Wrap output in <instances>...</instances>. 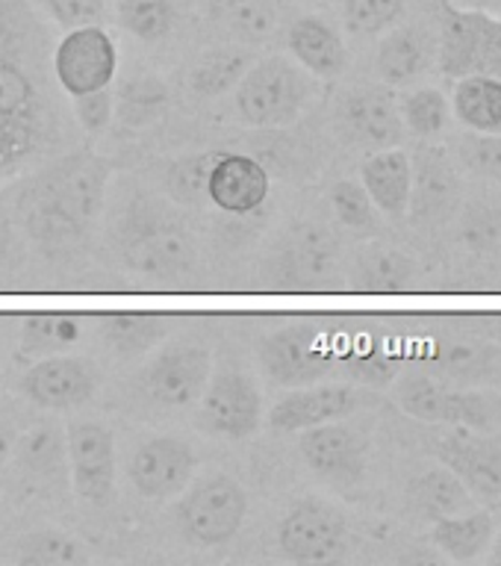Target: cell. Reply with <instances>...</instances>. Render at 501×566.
Masks as SVG:
<instances>
[{
    "label": "cell",
    "mask_w": 501,
    "mask_h": 566,
    "mask_svg": "<svg viewBox=\"0 0 501 566\" xmlns=\"http://www.w3.org/2000/svg\"><path fill=\"white\" fill-rule=\"evenodd\" d=\"M113 163L92 148L71 150L42 166L18 189L12 212L21 233L48 251H77L104 210Z\"/></svg>",
    "instance_id": "6da1fadb"
},
{
    "label": "cell",
    "mask_w": 501,
    "mask_h": 566,
    "mask_svg": "<svg viewBox=\"0 0 501 566\" xmlns=\"http://www.w3.org/2000/svg\"><path fill=\"white\" fill-rule=\"evenodd\" d=\"M113 248L131 272L154 281H177L195 269V239L166 203L136 195L115 219Z\"/></svg>",
    "instance_id": "7a4b0ae2"
},
{
    "label": "cell",
    "mask_w": 501,
    "mask_h": 566,
    "mask_svg": "<svg viewBox=\"0 0 501 566\" xmlns=\"http://www.w3.org/2000/svg\"><path fill=\"white\" fill-rule=\"evenodd\" d=\"M263 281L278 292H331L343 281V248L331 228L299 221L283 230L263 260Z\"/></svg>",
    "instance_id": "3957f363"
},
{
    "label": "cell",
    "mask_w": 501,
    "mask_h": 566,
    "mask_svg": "<svg viewBox=\"0 0 501 566\" xmlns=\"http://www.w3.org/2000/svg\"><path fill=\"white\" fill-rule=\"evenodd\" d=\"M316 95L313 74L286 56H265L248 65L233 88L239 122L251 127H290Z\"/></svg>",
    "instance_id": "277c9868"
},
{
    "label": "cell",
    "mask_w": 501,
    "mask_h": 566,
    "mask_svg": "<svg viewBox=\"0 0 501 566\" xmlns=\"http://www.w3.org/2000/svg\"><path fill=\"white\" fill-rule=\"evenodd\" d=\"M437 69L455 80L467 74L501 80V15H493L484 7H460L455 0H440Z\"/></svg>",
    "instance_id": "5b68a950"
},
{
    "label": "cell",
    "mask_w": 501,
    "mask_h": 566,
    "mask_svg": "<svg viewBox=\"0 0 501 566\" xmlns=\"http://www.w3.org/2000/svg\"><path fill=\"white\" fill-rule=\"evenodd\" d=\"M248 516V493L237 478L225 472L192 478L177 495L175 522L186 543L201 548L225 546L242 531Z\"/></svg>",
    "instance_id": "8992f818"
},
{
    "label": "cell",
    "mask_w": 501,
    "mask_h": 566,
    "mask_svg": "<svg viewBox=\"0 0 501 566\" xmlns=\"http://www.w3.org/2000/svg\"><path fill=\"white\" fill-rule=\"evenodd\" d=\"M257 357L274 387H307L336 369L334 345L316 318H290L260 339Z\"/></svg>",
    "instance_id": "52a82bcc"
},
{
    "label": "cell",
    "mask_w": 501,
    "mask_h": 566,
    "mask_svg": "<svg viewBox=\"0 0 501 566\" xmlns=\"http://www.w3.org/2000/svg\"><path fill=\"white\" fill-rule=\"evenodd\" d=\"M348 548V520L336 504L307 495L283 513L278 552L292 564H331Z\"/></svg>",
    "instance_id": "ba28073f"
},
{
    "label": "cell",
    "mask_w": 501,
    "mask_h": 566,
    "mask_svg": "<svg viewBox=\"0 0 501 566\" xmlns=\"http://www.w3.org/2000/svg\"><path fill=\"white\" fill-rule=\"evenodd\" d=\"M53 77L65 95L80 97L97 88L113 86L118 71V48L101 24L65 30L62 42L53 48Z\"/></svg>",
    "instance_id": "9c48e42d"
},
{
    "label": "cell",
    "mask_w": 501,
    "mask_h": 566,
    "mask_svg": "<svg viewBox=\"0 0 501 566\" xmlns=\"http://www.w3.org/2000/svg\"><path fill=\"white\" fill-rule=\"evenodd\" d=\"M263 424V396L251 375L239 369L212 371L198 398V428L225 440H246Z\"/></svg>",
    "instance_id": "30bf717a"
},
{
    "label": "cell",
    "mask_w": 501,
    "mask_h": 566,
    "mask_svg": "<svg viewBox=\"0 0 501 566\" xmlns=\"http://www.w3.org/2000/svg\"><path fill=\"white\" fill-rule=\"evenodd\" d=\"M212 375L210 348L195 343L163 345L142 369V392L159 407H192L203 396Z\"/></svg>",
    "instance_id": "8fae6325"
},
{
    "label": "cell",
    "mask_w": 501,
    "mask_h": 566,
    "mask_svg": "<svg viewBox=\"0 0 501 566\" xmlns=\"http://www.w3.org/2000/svg\"><path fill=\"white\" fill-rule=\"evenodd\" d=\"M69 442L71 490L80 502L92 507H106L115 502V481H118V458H115L113 431L92 419H80L65 428Z\"/></svg>",
    "instance_id": "7c38bea8"
},
{
    "label": "cell",
    "mask_w": 501,
    "mask_h": 566,
    "mask_svg": "<svg viewBox=\"0 0 501 566\" xmlns=\"http://www.w3.org/2000/svg\"><path fill=\"white\" fill-rule=\"evenodd\" d=\"M434 454L463 481L478 504H501V433L455 424L437 442Z\"/></svg>",
    "instance_id": "4fadbf2b"
},
{
    "label": "cell",
    "mask_w": 501,
    "mask_h": 566,
    "mask_svg": "<svg viewBox=\"0 0 501 566\" xmlns=\"http://www.w3.org/2000/svg\"><path fill=\"white\" fill-rule=\"evenodd\" d=\"M21 392L42 410H77L95 398L101 387V369L88 357L48 354L21 375Z\"/></svg>",
    "instance_id": "5bb4252c"
},
{
    "label": "cell",
    "mask_w": 501,
    "mask_h": 566,
    "mask_svg": "<svg viewBox=\"0 0 501 566\" xmlns=\"http://www.w3.org/2000/svg\"><path fill=\"white\" fill-rule=\"evenodd\" d=\"M198 454L186 440L159 433L139 442L127 460V478L133 490L150 502H168L192 484Z\"/></svg>",
    "instance_id": "9a60e30c"
},
{
    "label": "cell",
    "mask_w": 501,
    "mask_h": 566,
    "mask_svg": "<svg viewBox=\"0 0 501 566\" xmlns=\"http://www.w3.org/2000/svg\"><path fill=\"white\" fill-rule=\"evenodd\" d=\"M299 433V454L310 472H316L322 481L336 486H352L363 481L369 442L361 431H354L340 419V422L313 424Z\"/></svg>",
    "instance_id": "2e32d148"
},
{
    "label": "cell",
    "mask_w": 501,
    "mask_h": 566,
    "mask_svg": "<svg viewBox=\"0 0 501 566\" xmlns=\"http://www.w3.org/2000/svg\"><path fill=\"white\" fill-rule=\"evenodd\" d=\"M363 407V392L352 384H307L295 387L283 398L274 401V407L265 416L269 428L278 433H295L313 424L340 422L357 413Z\"/></svg>",
    "instance_id": "e0dca14e"
},
{
    "label": "cell",
    "mask_w": 501,
    "mask_h": 566,
    "mask_svg": "<svg viewBox=\"0 0 501 566\" xmlns=\"http://www.w3.org/2000/svg\"><path fill=\"white\" fill-rule=\"evenodd\" d=\"M340 127L361 148H398L405 142L401 109L387 86H361L340 101Z\"/></svg>",
    "instance_id": "ac0fdd59"
},
{
    "label": "cell",
    "mask_w": 501,
    "mask_h": 566,
    "mask_svg": "<svg viewBox=\"0 0 501 566\" xmlns=\"http://www.w3.org/2000/svg\"><path fill=\"white\" fill-rule=\"evenodd\" d=\"M414 159V189H410V216L416 224H442L455 216L460 203V177L451 157L442 148L422 145Z\"/></svg>",
    "instance_id": "d6986e66"
},
{
    "label": "cell",
    "mask_w": 501,
    "mask_h": 566,
    "mask_svg": "<svg viewBox=\"0 0 501 566\" xmlns=\"http://www.w3.org/2000/svg\"><path fill=\"white\" fill-rule=\"evenodd\" d=\"M269 192H272V180L260 159L237 154V150L216 154L210 180H207V198L216 210L248 216L263 207Z\"/></svg>",
    "instance_id": "ffe728a7"
},
{
    "label": "cell",
    "mask_w": 501,
    "mask_h": 566,
    "mask_svg": "<svg viewBox=\"0 0 501 566\" xmlns=\"http://www.w3.org/2000/svg\"><path fill=\"white\" fill-rule=\"evenodd\" d=\"M437 65V33L425 24L389 27L375 51V71L387 86H407Z\"/></svg>",
    "instance_id": "44dd1931"
},
{
    "label": "cell",
    "mask_w": 501,
    "mask_h": 566,
    "mask_svg": "<svg viewBox=\"0 0 501 566\" xmlns=\"http://www.w3.org/2000/svg\"><path fill=\"white\" fill-rule=\"evenodd\" d=\"M286 48L301 69L319 80H336L348 69V48L334 24L319 15L295 18L286 30Z\"/></svg>",
    "instance_id": "7402d4cb"
},
{
    "label": "cell",
    "mask_w": 501,
    "mask_h": 566,
    "mask_svg": "<svg viewBox=\"0 0 501 566\" xmlns=\"http://www.w3.org/2000/svg\"><path fill=\"white\" fill-rule=\"evenodd\" d=\"M361 184L378 212L389 219H405L414 189V159L401 148L375 150L361 168Z\"/></svg>",
    "instance_id": "603a6c76"
},
{
    "label": "cell",
    "mask_w": 501,
    "mask_h": 566,
    "mask_svg": "<svg viewBox=\"0 0 501 566\" xmlns=\"http://www.w3.org/2000/svg\"><path fill=\"white\" fill-rule=\"evenodd\" d=\"M18 467L24 469L27 478L39 484L62 490L71 484L69 472V442H65V428L56 422H39L30 431L21 433L15 442Z\"/></svg>",
    "instance_id": "cb8c5ba5"
},
{
    "label": "cell",
    "mask_w": 501,
    "mask_h": 566,
    "mask_svg": "<svg viewBox=\"0 0 501 566\" xmlns=\"http://www.w3.org/2000/svg\"><path fill=\"white\" fill-rule=\"evenodd\" d=\"M416 260L393 245L369 242L354 251L348 265V283L361 292L389 295V292L407 290L416 277Z\"/></svg>",
    "instance_id": "d4e9b609"
},
{
    "label": "cell",
    "mask_w": 501,
    "mask_h": 566,
    "mask_svg": "<svg viewBox=\"0 0 501 566\" xmlns=\"http://www.w3.org/2000/svg\"><path fill=\"white\" fill-rule=\"evenodd\" d=\"M405 495L410 513H416L425 522H437L442 516H455V513L476 507V499L469 495L463 481L449 467H442V463L410 478Z\"/></svg>",
    "instance_id": "484cf974"
},
{
    "label": "cell",
    "mask_w": 501,
    "mask_h": 566,
    "mask_svg": "<svg viewBox=\"0 0 501 566\" xmlns=\"http://www.w3.org/2000/svg\"><path fill=\"white\" fill-rule=\"evenodd\" d=\"M495 537V516L484 507H472V511L455 513V516H442L434 522L431 543L437 546L442 557L469 564L484 555Z\"/></svg>",
    "instance_id": "4316f807"
},
{
    "label": "cell",
    "mask_w": 501,
    "mask_h": 566,
    "mask_svg": "<svg viewBox=\"0 0 501 566\" xmlns=\"http://www.w3.org/2000/svg\"><path fill=\"white\" fill-rule=\"evenodd\" d=\"M207 15L221 33L246 44L269 42L281 24L278 0H207Z\"/></svg>",
    "instance_id": "83f0119b"
},
{
    "label": "cell",
    "mask_w": 501,
    "mask_h": 566,
    "mask_svg": "<svg viewBox=\"0 0 501 566\" xmlns=\"http://www.w3.org/2000/svg\"><path fill=\"white\" fill-rule=\"evenodd\" d=\"M171 325L175 318L163 313H109L101 318L106 345L124 360L154 352L166 339Z\"/></svg>",
    "instance_id": "f1b7e54d"
},
{
    "label": "cell",
    "mask_w": 501,
    "mask_h": 566,
    "mask_svg": "<svg viewBox=\"0 0 501 566\" xmlns=\"http://www.w3.org/2000/svg\"><path fill=\"white\" fill-rule=\"evenodd\" d=\"M451 113L467 130L501 133V80L467 74L451 95Z\"/></svg>",
    "instance_id": "f546056e"
},
{
    "label": "cell",
    "mask_w": 501,
    "mask_h": 566,
    "mask_svg": "<svg viewBox=\"0 0 501 566\" xmlns=\"http://www.w3.org/2000/svg\"><path fill=\"white\" fill-rule=\"evenodd\" d=\"M83 336V318L74 313H30L21 318L18 352L27 357H48L74 348Z\"/></svg>",
    "instance_id": "4dcf8cb0"
},
{
    "label": "cell",
    "mask_w": 501,
    "mask_h": 566,
    "mask_svg": "<svg viewBox=\"0 0 501 566\" xmlns=\"http://www.w3.org/2000/svg\"><path fill=\"white\" fill-rule=\"evenodd\" d=\"M168 104H171V97H168L166 83L157 74H139V77L124 80L115 92V118L131 130H142V127L159 122L166 115Z\"/></svg>",
    "instance_id": "1f68e13d"
},
{
    "label": "cell",
    "mask_w": 501,
    "mask_h": 566,
    "mask_svg": "<svg viewBox=\"0 0 501 566\" xmlns=\"http://www.w3.org/2000/svg\"><path fill=\"white\" fill-rule=\"evenodd\" d=\"M251 62H254L251 53L239 51V48H212L189 71V88H192V95L203 97V101L233 95V88L239 86V80Z\"/></svg>",
    "instance_id": "d6a6232c"
},
{
    "label": "cell",
    "mask_w": 501,
    "mask_h": 566,
    "mask_svg": "<svg viewBox=\"0 0 501 566\" xmlns=\"http://www.w3.org/2000/svg\"><path fill=\"white\" fill-rule=\"evenodd\" d=\"M219 150H198L180 159H171L163 175V192L168 201L184 207V210H201L210 203L207 198V180H210L212 159Z\"/></svg>",
    "instance_id": "836d02e7"
},
{
    "label": "cell",
    "mask_w": 501,
    "mask_h": 566,
    "mask_svg": "<svg viewBox=\"0 0 501 566\" xmlns=\"http://www.w3.org/2000/svg\"><path fill=\"white\" fill-rule=\"evenodd\" d=\"M88 548L74 534L60 528L30 531L15 543V560L30 566H83L88 564Z\"/></svg>",
    "instance_id": "e575fe53"
},
{
    "label": "cell",
    "mask_w": 501,
    "mask_h": 566,
    "mask_svg": "<svg viewBox=\"0 0 501 566\" xmlns=\"http://www.w3.org/2000/svg\"><path fill=\"white\" fill-rule=\"evenodd\" d=\"M396 380L398 407L407 416L422 419V422H449L451 389L446 384L431 375H422V371H407V375H398Z\"/></svg>",
    "instance_id": "d590c367"
},
{
    "label": "cell",
    "mask_w": 501,
    "mask_h": 566,
    "mask_svg": "<svg viewBox=\"0 0 501 566\" xmlns=\"http://www.w3.org/2000/svg\"><path fill=\"white\" fill-rule=\"evenodd\" d=\"M398 109H401L405 130L414 133L416 139L431 142L437 139V136H442L446 127H449L451 104L440 88L425 86L416 88V92H407V95L398 101Z\"/></svg>",
    "instance_id": "8d00e7d4"
},
{
    "label": "cell",
    "mask_w": 501,
    "mask_h": 566,
    "mask_svg": "<svg viewBox=\"0 0 501 566\" xmlns=\"http://www.w3.org/2000/svg\"><path fill=\"white\" fill-rule=\"evenodd\" d=\"M118 24L139 42H163L175 33V0H118Z\"/></svg>",
    "instance_id": "74e56055"
},
{
    "label": "cell",
    "mask_w": 501,
    "mask_h": 566,
    "mask_svg": "<svg viewBox=\"0 0 501 566\" xmlns=\"http://www.w3.org/2000/svg\"><path fill=\"white\" fill-rule=\"evenodd\" d=\"M336 366L366 387H387L401 375V360L384 352L375 339H366L361 345H352L345 354H336Z\"/></svg>",
    "instance_id": "f35d334b"
},
{
    "label": "cell",
    "mask_w": 501,
    "mask_h": 566,
    "mask_svg": "<svg viewBox=\"0 0 501 566\" xmlns=\"http://www.w3.org/2000/svg\"><path fill=\"white\" fill-rule=\"evenodd\" d=\"M407 0H343L345 30L361 39L378 35L401 21Z\"/></svg>",
    "instance_id": "ab89813d"
},
{
    "label": "cell",
    "mask_w": 501,
    "mask_h": 566,
    "mask_svg": "<svg viewBox=\"0 0 501 566\" xmlns=\"http://www.w3.org/2000/svg\"><path fill=\"white\" fill-rule=\"evenodd\" d=\"M331 207L343 228L354 233H375L378 230V207L372 203L369 192L357 180H340L331 189Z\"/></svg>",
    "instance_id": "60d3db41"
},
{
    "label": "cell",
    "mask_w": 501,
    "mask_h": 566,
    "mask_svg": "<svg viewBox=\"0 0 501 566\" xmlns=\"http://www.w3.org/2000/svg\"><path fill=\"white\" fill-rule=\"evenodd\" d=\"M460 163L478 177L501 180V133L469 130L458 145Z\"/></svg>",
    "instance_id": "b9f144b4"
},
{
    "label": "cell",
    "mask_w": 501,
    "mask_h": 566,
    "mask_svg": "<svg viewBox=\"0 0 501 566\" xmlns=\"http://www.w3.org/2000/svg\"><path fill=\"white\" fill-rule=\"evenodd\" d=\"M74 101V118L86 133L97 136L104 133L115 118V92L109 86L88 92V95L71 97Z\"/></svg>",
    "instance_id": "7bdbcfd3"
},
{
    "label": "cell",
    "mask_w": 501,
    "mask_h": 566,
    "mask_svg": "<svg viewBox=\"0 0 501 566\" xmlns=\"http://www.w3.org/2000/svg\"><path fill=\"white\" fill-rule=\"evenodd\" d=\"M48 15L62 27V30H74V27L86 24H104L106 3L109 0H42Z\"/></svg>",
    "instance_id": "ee69618b"
},
{
    "label": "cell",
    "mask_w": 501,
    "mask_h": 566,
    "mask_svg": "<svg viewBox=\"0 0 501 566\" xmlns=\"http://www.w3.org/2000/svg\"><path fill=\"white\" fill-rule=\"evenodd\" d=\"M18 260V221L15 212L0 198V277L15 265Z\"/></svg>",
    "instance_id": "f6af8a7d"
},
{
    "label": "cell",
    "mask_w": 501,
    "mask_h": 566,
    "mask_svg": "<svg viewBox=\"0 0 501 566\" xmlns=\"http://www.w3.org/2000/svg\"><path fill=\"white\" fill-rule=\"evenodd\" d=\"M15 442H18V431L12 428L9 419H0V469H7V463L15 454Z\"/></svg>",
    "instance_id": "bcb514c9"
},
{
    "label": "cell",
    "mask_w": 501,
    "mask_h": 566,
    "mask_svg": "<svg viewBox=\"0 0 501 566\" xmlns=\"http://www.w3.org/2000/svg\"><path fill=\"white\" fill-rule=\"evenodd\" d=\"M487 560L493 566H501V528H495V537L493 543H490V555H487Z\"/></svg>",
    "instance_id": "7dc6e473"
},
{
    "label": "cell",
    "mask_w": 501,
    "mask_h": 566,
    "mask_svg": "<svg viewBox=\"0 0 501 566\" xmlns=\"http://www.w3.org/2000/svg\"><path fill=\"white\" fill-rule=\"evenodd\" d=\"M467 7H484V3H501V0H463Z\"/></svg>",
    "instance_id": "c3c4849f"
},
{
    "label": "cell",
    "mask_w": 501,
    "mask_h": 566,
    "mask_svg": "<svg viewBox=\"0 0 501 566\" xmlns=\"http://www.w3.org/2000/svg\"><path fill=\"white\" fill-rule=\"evenodd\" d=\"M295 3H327V0H295Z\"/></svg>",
    "instance_id": "681fc988"
},
{
    "label": "cell",
    "mask_w": 501,
    "mask_h": 566,
    "mask_svg": "<svg viewBox=\"0 0 501 566\" xmlns=\"http://www.w3.org/2000/svg\"><path fill=\"white\" fill-rule=\"evenodd\" d=\"M0 352H3V345H0Z\"/></svg>",
    "instance_id": "f907efd6"
}]
</instances>
